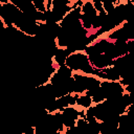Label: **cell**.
Returning <instances> with one entry per match:
<instances>
[{"mask_svg": "<svg viewBox=\"0 0 134 134\" xmlns=\"http://www.w3.org/2000/svg\"><path fill=\"white\" fill-rule=\"evenodd\" d=\"M65 65L69 67L72 71H83L86 73L98 72L92 66L86 48H79L71 50L66 58Z\"/></svg>", "mask_w": 134, "mask_h": 134, "instance_id": "cell-1", "label": "cell"}]
</instances>
